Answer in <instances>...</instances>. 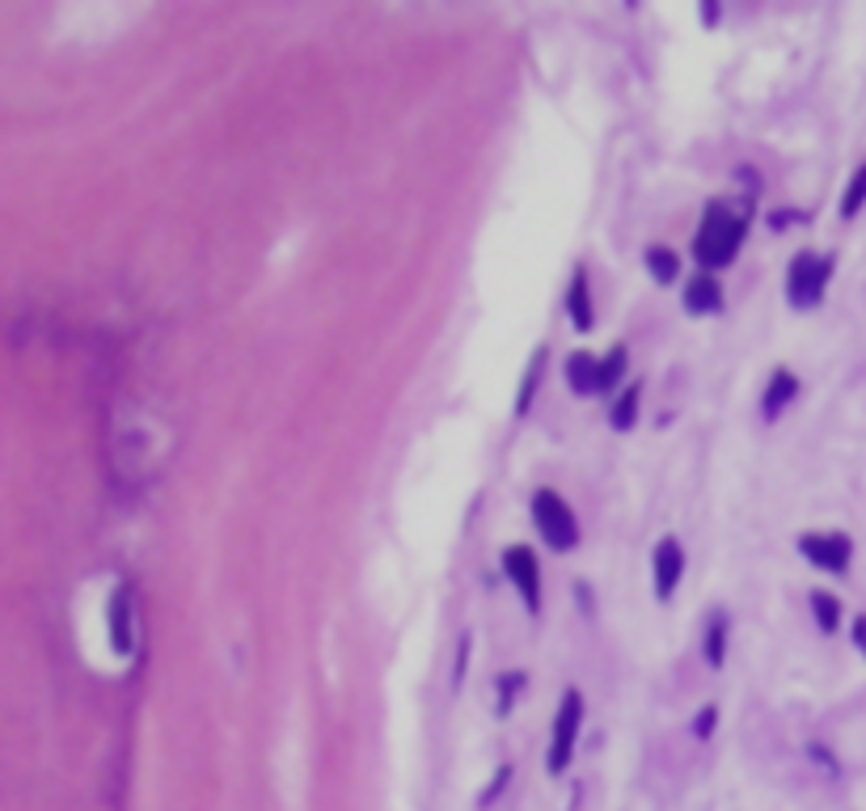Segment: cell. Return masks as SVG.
<instances>
[{"instance_id": "6", "label": "cell", "mask_w": 866, "mask_h": 811, "mask_svg": "<svg viewBox=\"0 0 866 811\" xmlns=\"http://www.w3.org/2000/svg\"><path fill=\"white\" fill-rule=\"evenodd\" d=\"M504 571L507 579L516 583V592L525 600L529 613H541V571H537V558H532L529 546H511L504 554Z\"/></svg>"}, {"instance_id": "13", "label": "cell", "mask_w": 866, "mask_h": 811, "mask_svg": "<svg viewBox=\"0 0 866 811\" xmlns=\"http://www.w3.org/2000/svg\"><path fill=\"white\" fill-rule=\"evenodd\" d=\"M647 266L659 284H676V275H680V259H676V250H668V245H651Z\"/></svg>"}, {"instance_id": "21", "label": "cell", "mask_w": 866, "mask_h": 811, "mask_svg": "<svg viewBox=\"0 0 866 811\" xmlns=\"http://www.w3.org/2000/svg\"><path fill=\"white\" fill-rule=\"evenodd\" d=\"M715 723H719V710H715V706H701L698 723H694V731H698V740H706V736L715 731Z\"/></svg>"}, {"instance_id": "11", "label": "cell", "mask_w": 866, "mask_h": 811, "mask_svg": "<svg viewBox=\"0 0 866 811\" xmlns=\"http://www.w3.org/2000/svg\"><path fill=\"white\" fill-rule=\"evenodd\" d=\"M567 385L575 393H596L601 389V359L588 356V351H575L567 359Z\"/></svg>"}, {"instance_id": "8", "label": "cell", "mask_w": 866, "mask_h": 811, "mask_svg": "<svg viewBox=\"0 0 866 811\" xmlns=\"http://www.w3.org/2000/svg\"><path fill=\"white\" fill-rule=\"evenodd\" d=\"M567 313H571V322H575V330H592V322H596V313H592V284H588V271L575 266V275H571V287H567Z\"/></svg>"}, {"instance_id": "23", "label": "cell", "mask_w": 866, "mask_h": 811, "mask_svg": "<svg viewBox=\"0 0 866 811\" xmlns=\"http://www.w3.org/2000/svg\"><path fill=\"white\" fill-rule=\"evenodd\" d=\"M465 660H469V634H465L457 646V681H453V685H461V676H465Z\"/></svg>"}, {"instance_id": "22", "label": "cell", "mask_w": 866, "mask_h": 811, "mask_svg": "<svg viewBox=\"0 0 866 811\" xmlns=\"http://www.w3.org/2000/svg\"><path fill=\"white\" fill-rule=\"evenodd\" d=\"M507 778H511V765H504V769L495 773V787H490V790H486V794H482V803H495V794H499V790L507 787Z\"/></svg>"}, {"instance_id": "9", "label": "cell", "mask_w": 866, "mask_h": 811, "mask_svg": "<svg viewBox=\"0 0 866 811\" xmlns=\"http://www.w3.org/2000/svg\"><path fill=\"white\" fill-rule=\"evenodd\" d=\"M685 305L689 313H719L722 309V287L710 271H698L689 284H685Z\"/></svg>"}, {"instance_id": "16", "label": "cell", "mask_w": 866, "mask_h": 811, "mask_svg": "<svg viewBox=\"0 0 866 811\" xmlns=\"http://www.w3.org/2000/svg\"><path fill=\"white\" fill-rule=\"evenodd\" d=\"M863 203H866V166H858L854 169V178H849V187H845V194H842V215L849 220V215H858L863 212Z\"/></svg>"}, {"instance_id": "10", "label": "cell", "mask_w": 866, "mask_h": 811, "mask_svg": "<svg viewBox=\"0 0 866 811\" xmlns=\"http://www.w3.org/2000/svg\"><path fill=\"white\" fill-rule=\"evenodd\" d=\"M794 393H799V377H794L791 368H778V372L770 377V385H765V398H761L765 419H778V414L791 406Z\"/></svg>"}, {"instance_id": "12", "label": "cell", "mask_w": 866, "mask_h": 811, "mask_svg": "<svg viewBox=\"0 0 866 811\" xmlns=\"http://www.w3.org/2000/svg\"><path fill=\"white\" fill-rule=\"evenodd\" d=\"M638 402H643V385H626L622 389V398L613 402V410H609V423H613V431H630L634 428V419H638Z\"/></svg>"}, {"instance_id": "7", "label": "cell", "mask_w": 866, "mask_h": 811, "mask_svg": "<svg viewBox=\"0 0 866 811\" xmlns=\"http://www.w3.org/2000/svg\"><path fill=\"white\" fill-rule=\"evenodd\" d=\"M655 597L659 600H673L676 583H680V575H685V549L676 537H659V546H655Z\"/></svg>"}, {"instance_id": "5", "label": "cell", "mask_w": 866, "mask_h": 811, "mask_svg": "<svg viewBox=\"0 0 866 811\" xmlns=\"http://www.w3.org/2000/svg\"><path fill=\"white\" fill-rule=\"evenodd\" d=\"M799 554L820 571L845 575L849 558H854V541L845 533H799Z\"/></svg>"}, {"instance_id": "24", "label": "cell", "mask_w": 866, "mask_h": 811, "mask_svg": "<svg viewBox=\"0 0 866 811\" xmlns=\"http://www.w3.org/2000/svg\"><path fill=\"white\" fill-rule=\"evenodd\" d=\"M854 639H858V646H863V655H866V618L854 621Z\"/></svg>"}, {"instance_id": "20", "label": "cell", "mask_w": 866, "mask_h": 811, "mask_svg": "<svg viewBox=\"0 0 866 811\" xmlns=\"http://www.w3.org/2000/svg\"><path fill=\"white\" fill-rule=\"evenodd\" d=\"M520 689V672H511V681H499V715H511V693Z\"/></svg>"}, {"instance_id": "17", "label": "cell", "mask_w": 866, "mask_h": 811, "mask_svg": "<svg viewBox=\"0 0 866 811\" xmlns=\"http://www.w3.org/2000/svg\"><path fill=\"white\" fill-rule=\"evenodd\" d=\"M110 630H115V646L119 651H131V634H127V592H115L110 600Z\"/></svg>"}, {"instance_id": "1", "label": "cell", "mask_w": 866, "mask_h": 811, "mask_svg": "<svg viewBox=\"0 0 866 811\" xmlns=\"http://www.w3.org/2000/svg\"><path fill=\"white\" fill-rule=\"evenodd\" d=\"M744 229H748V215H740L736 208H727V203H710L701 212L698 238H694V254H698L701 271L715 275L719 266L736 263V254L744 245Z\"/></svg>"}, {"instance_id": "15", "label": "cell", "mask_w": 866, "mask_h": 811, "mask_svg": "<svg viewBox=\"0 0 866 811\" xmlns=\"http://www.w3.org/2000/svg\"><path fill=\"white\" fill-rule=\"evenodd\" d=\"M722 651H727V618L715 613L710 625H706V664H710V668H719L722 664Z\"/></svg>"}, {"instance_id": "2", "label": "cell", "mask_w": 866, "mask_h": 811, "mask_svg": "<svg viewBox=\"0 0 866 811\" xmlns=\"http://www.w3.org/2000/svg\"><path fill=\"white\" fill-rule=\"evenodd\" d=\"M532 525L541 533V541L558 554H567V549L579 546V525H575V512L567 507V499L550 491V486H541L537 495H532Z\"/></svg>"}, {"instance_id": "19", "label": "cell", "mask_w": 866, "mask_h": 811, "mask_svg": "<svg viewBox=\"0 0 866 811\" xmlns=\"http://www.w3.org/2000/svg\"><path fill=\"white\" fill-rule=\"evenodd\" d=\"M541 364H546V351H537V356H532L529 372H525V385H520V398H516V414H529L532 389H537V381H541Z\"/></svg>"}, {"instance_id": "18", "label": "cell", "mask_w": 866, "mask_h": 811, "mask_svg": "<svg viewBox=\"0 0 866 811\" xmlns=\"http://www.w3.org/2000/svg\"><path fill=\"white\" fill-rule=\"evenodd\" d=\"M622 377H626V347L617 343L609 356L601 359V389H613V385H622Z\"/></svg>"}, {"instance_id": "3", "label": "cell", "mask_w": 866, "mask_h": 811, "mask_svg": "<svg viewBox=\"0 0 866 811\" xmlns=\"http://www.w3.org/2000/svg\"><path fill=\"white\" fill-rule=\"evenodd\" d=\"M828 280H833V259L828 254H812V250H799L791 263V275H786V296H791L794 309L820 305Z\"/></svg>"}, {"instance_id": "4", "label": "cell", "mask_w": 866, "mask_h": 811, "mask_svg": "<svg viewBox=\"0 0 866 811\" xmlns=\"http://www.w3.org/2000/svg\"><path fill=\"white\" fill-rule=\"evenodd\" d=\"M579 723H583V693H579V689H567V693H562V706H558V718H553L550 773H562V769L571 765V757H575Z\"/></svg>"}, {"instance_id": "14", "label": "cell", "mask_w": 866, "mask_h": 811, "mask_svg": "<svg viewBox=\"0 0 866 811\" xmlns=\"http://www.w3.org/2000/svg\"><path fill=\"white\" fill-rule=\"evenodd\" d=\"M812 613H816L824 634H837V625H842V600L828 597V592H812Z\"/></svg>"}]
</instances>
